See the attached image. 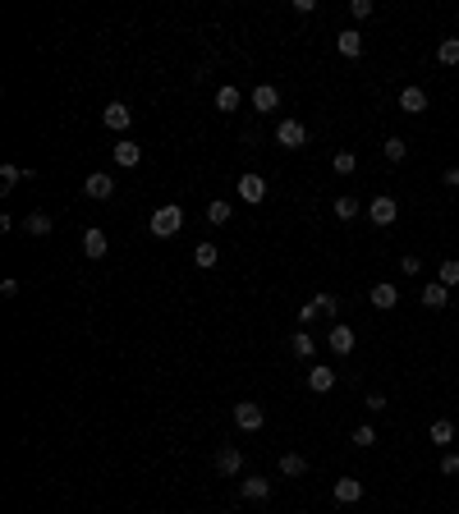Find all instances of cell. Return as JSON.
<instances>
[{
    "instance_id": "6da1fadb",
    "label": "cell",
    "mask_w": 459,
    "mask_h": 514,
    "mask_svg": "<svg viewBox=\"0 0 459 514\" xmlns=\"http://www.w3.org/2000/svg\"><path fill=\"white\" fill-rule=\"evenodd\" d=\"M147 230L156 234V239H170V234H179L184 230V211L170 202V207H156L152 211V220H147Z\"/></svg>"
},
{
    "instance_id": "7a4b0ae2",
    "label": "cell",
    "mask_w": 459,
    "mask_h": 514,
    "mask_svg": "<svg viewBox=\"0 0 459 514\" xmlns=\"http://www.w3.org/2000/svg\"><path fill=\"white\" fill-rule=\"evenodd\" d=\"M395 216H400V202H395L391 193H382V197H372V202H368V220H372V225H382V230H386V225H395Z\"/></svg>"
},
{
    "instance_id": "3957f363",
    "label": "cell",
    "mask_w": 459,
    "mask_h": 514,
    "mask_svg": "<svg viewBox=\"0 0 459 514\" xmlns=\"http://www.w3.org/2000/svg\"><path fill=\"white\" fill-rule=\"evenodd\" d=\"M276 142H280L285 152H299V147L308 142V129L299 120H280V124H276Z\"/></svg>"
},
{
    "instance_id": "277c9868",
    "label": "cell",
    "mask_w": 459,
    "mask_h": 514,
    "mask_svg": "<svg viewBox=\"0 0 459 514\" xmlns=\"http://www.w3.org/2000/svg\"><path fill=\"white\" fill-rule=\"evenodd\" d=\"M340 312V298L336 294H317V298H308L303 312H299V322H313V317H336Z\"/></svg>"
},
{
    "instance_id": "5b68a950",
    "label": "cell",
    "mask_w": 459,
    "mask_h": 514,
    "mask_svg": "<svg viewBox=\"0 0 459 514\" xmlns=\"http://www.w3.org/2000/svg\"><path fill=\"white\" fill-rule=\"evenodd\" d=\"M266 423L262 405H253V400H243V405H234V427H243V432H257V427Z\"/></svg>"
},
{
    "instance_id": "8992f818",
    "label": "cell",
    "mask_w": 459,
    "mask_h": 514,
    "mask_svg": "<svg viewBox=\"0 0 459 514\" xmlns=\"http://www.w3.org/2000/svg\"><path fill=\"white\" fill-rule=\"evenodd\" d=\"M234 193H239L243 202H248V207H257V202H262V197H266V179H262V175H239V184H234Z\"/></svg>"
},
{
    "instance_id": "52a82bcc",
    "label": "cell",
    "mask_w": 459,
    "mask_h": 514,
    "mask_svg": "<svg viewBox=\"0 0 459 514\" xmlns=\"http://www.w3.org/2000/svg\"><path fill=\"white\" fill-rule=\"evenodd\" d=\"M101 124H106V129H115V133H124L133 124V110L124 106V101H110L106 110H101Z\"/></svg>"
},
{
    "instance_id": "ba28073f",
    "label": "cell",
    "mask_w": 459,
    "mask_h": 514,
    "mask_svg": "<svg viewBox=\"0 0 459 514\" xmlns=\"http://www.w3.org/2000/svg\"><path fill=\"white\" fill-rule=\"evenodd\" d=\"M326 345H331V354H354V345H359V335H354V326H345V322H336V326H331V335H326Z\"/></svg>"
},
{
    "instance_id": "9c48e42d",
    "label": "cell",
    "mask_w": 459,
    "mask_h": 514,
    "mask_svg": "<svg viewBox=\"0 0 459 514\" xmlns=\"http://www.w3.org/2000/svg\"><path fill=\"white\" fill-rule=\"evenodd\" d=\"M276 106H280V92H276L271 83H257V88H253V110H257V115H271Z\"/></svg>"
},
{
    "instance_id": "30bf717a",
    "label": "cell",
    "mask_w": 459,
    "mask_h": 514,
    "mask_svg": "<svg viewBox=\"0 0 459 514\" xmlns=\"http://www.w3.org/2000/svg\"><path fill=\"white\" fill-rule=\"evenodd\" d=\"M110 156H115V165H124V170H133V165L142 161V147L138 142H129V138H120L115 147H110Z\"/></svg>"
},
{
    "instance_id": "8fae6325",
    "label": "cell",
    "mask_w": 459,
    "mask_h": 514,
    "mask_svg": "<svg viewBox=\"0 0 459 514\" xmlns=\"http://www.w3.org/2000/svg\"><path fill=\"white\" fill-rule=\"evenodd\" d=\"M211 464H216V473H225V478H234V473L243 469V455H239V450H234V446H220V450H216V460H211Z\"/></svg>"
},
{
    "instance_id": "7c38bea8",
    "label": "cell",
    "mask_w": 459,
    "mask_h": 514,
    "mask_svg": "<svg viewBox=\"0 0 459 514\" xmlns=\"http://www.w3.org/2000/svg\"><path fill=\"white\" fill-rule=\"evenodd\" d=\"M83 193H88V197H97V202H106V197L115 193V179L97 170V175H88V179H83Z\"/></svg>"
},
{
    "instance_id": "4fadbf2b",
    "label": "cell",
    "mask_w": 459,
    "mask_h": 514,
    "mask_svg": "<svg viewBox=\"0 0 459 514\" xmlns=\"http://www.w3.org/2000/svg\"><path fill=\"white\" fill-rule=\"evenodd\" d=\"M106 248H110V239L97 230V225H92V230H83V252H88L92 262H101V257H106Z\"/></svg>"
},
{
    "instance_id": "5bb4252c",
    "label": "cell",
    "mask_w": 459,
    "mask_h": 514,
    "mask_svg": "<svg viewBox=\"0 0 459 514\" xmlns=\"http://www.w3.org/2000/svg\"><path fill=\"white\" fill-rule=\"evenodd\" d=\"M372 308H382V312H386V308H395V303H400V289H395V285L391 280H382V285H372Z\"/></svg>"
},
{
    "instance_id": "9a60e30c",
    "label": "cell",
    "mask_w": 459,
    "mask_h": 514,
    "mask_svg": "<svg viewBox=\"0 0 459 514\" xmlns=\"http://www.w3.org/2000/svg\"><path fill=\"white\" fill-rule=\"evenodd\" d=\"M400 110H405V115H423V110H427V92L423 88H405V92H400Z\"/></svg>"
},
{
    "instance_id": "2e32d148",
    "label": "cell",
    "mask_w": 459,
    "mask_h": 514,
    "mask_svg": "<svg viewBox=\"0 0 459 514\" xmlns=\"http://www.w3.org/2000/svg\"><path fill=\"white\" fill-rule=\"evenodd\" d=\"M418 298H423V308H432V312H437V308L450 303V289L437 280V285H423V294H418Z\"/></svg>"
},
{
    "instance_id": "e0dca14e",
    "label": "cell",
    "mask_w": 459,
    "mask_h": 514,
    "mask_svg": "<svg viewBox=\"0 0 459 514\" xmlns=\"http://www.w3.org/2000/svg\"><path fill=\"white\" fill-rule=\"evenodd\" d=\"M336 501H340V505L363 501V482H359V478H340V482H336Z\"/></svg>"
},
{
    "instance_id": "ac0fdd59",
    "label": "cell",
    "mask_w": 459,
    "mask_h": 514,
    "mask_svg": "<svg viewBox=\"0 0 459 514\" xmlns=\"http://www.w3.org/2000/svg\"><path fill=\"white\" fill-rule=\"evenodd\" d=\"M239 492H243V501H266V496H271V482L266 478H243Z\"/></svg>"
},
{
    "instance_id": "d6986e66",
    "label": "cell",
    "mask_w": 459,
    "mask_h": 514,
    "mask_svg": "<svg viewBox=\"0 0 459 514\" xmlns=\"http://www.w3.org/2000/svg\"><path fill=\"white\" fill-rule=\"evenodd\" d=\"M308 386L317 395H326L331 386H336V368H308Z\"/></svg>"
},
{
    "instance_id": "ffe728a7",
    "label": "cell",
    "mask_w": 459,
    "mask_h": 514,
    "mask_svg": "<svg viewBox=\"0 0 459 514\" xmlns=\"http://www.w3.org/2000/svg\"><path fill=\"white\" fill-rule=\"evenodd\" d=\"M280 473H285V478H303L308 460H303V455H294V450H285V455H280Z\"/></svg>"
},
{
    "instance_id": "44dd1931",
    "label": "cell",
    "mask_w": 459,
    "mask_h": 514,
    "mask_svg": "<svg viewBox=\"0 0 459 514\" xmlns=\"http://www.w3.org/2000/svg\"><path fill=\"white\" fill-rule=\"evenodd\" d=\"M336 46H340V55H349V60H359V55H363V37L354 33V28H349V33H340Z\"/></svg>"
},
{
    "instance_id": "7402d4cb",
    "label": "cell",
    "mask_w": 459,
    "mask_h": 514,
    "mask_svg": "<svg viewBox=\"0 0 459 514\" xmlns=\"http://www.w3.org/2000/svg\"><path fill=\"white\" fill-rule=\"evenodd\" d=\"M23 230H28V234H37V239H42V234H51V230H55V220L46 216V211H33V216L23 220Z\"/></svg>"
},
{
    "instance_id": "603a6c76",
    "label": "cell",
    "mask_w": 459,
    "mask_h": 514,
    "mask_svg": "<svg viewBox=\"0 0 459 514\" xmlns=\"http://www.w3.org/2000/svg\"><path fill=\"white\" fill-rule=\"evenodd\" d=\"M289 354H294V358H313V335H308V331H294V335H289Z\"/></svg>"
},
{
    "instance_id": "cb8c5ba5",
    "label": "cell",
    "mask_w": 459,
    "mask_h": 514,
    "mask_svg": "<svg viewBox=\"0 0 459 514\" xmlns=\"http://www.w3.org/2000/svg\"><path fill=\"white\" fill-rule=\"evenodd\" d=\"M450 441H455V423H450V418H437V423H432V446H450Z\"/></svg>"
},
{
    "instance_id": "d4e9b609",
    "label": "cell",
    "mask_w": 459,
    "mask_h": 514,
    "mask_svg": "<svg viewBox=\"0 0 459 514\" xmlns=\"http://www.w3.org/2000/svg\"><path fill=\"white\" fill-rule=\"evenodd\" d=\"M382 156H386V161H391V165H400V161H405V156H409V142H405V138H386Z\"/></svg>"
},
{
    "instance_id": "484cf974",
    "label": "cell",
    "mask_w": 459,
    "mask_h": 514,
    "mask_svg": "<svg viewBox=\"0 0 459 514\" xmlns=\"http://www.w3.org/2000/svg\"><path fill=\"white\" fill-rule=\"evenodd\" d=\"M19 179H33V170H19V165H0V188H5V193H10Z\"/></svg>"
},
{
    "instance_id": "4316f807",
    "label": "cell",
    "mask_w": 459,
    "mask_h": 514,
    "mask_svg": "<svg viewBox=\"0 0 459 514\" xmlns=\"http://www.w3.org/2000/svg\"><path fill=\"white\" fill-rule=\"evenodd\" d=\"M207 220H211V225H230V202H225V197H211V202H207Z\"/></svg>"
},
{
    "instance_id": "83f0119b",
    "label": "cell",
    "mask_w": 459,
    "mask_h": 514,
    "mask_svg": "<svg viewBox=\"0 0 459 514\" xmlns=\"http://www.w3.org/2000/svg\"><path fill=\"white\" fill-rule=\"evenodd\" d=\"M239 101H243L239 88H220L216 92V110H225V115H230V110H239Z\"/></svg>"
},
{
    "instance_id": "f1b7e54d",
    "label": "cell",
    "mask_w": 459,
    "mask_h": 514,
    "mask_svg": "<svg viewBox=\"0 0 459 514\" xmlns=\"http://www.w3.org/2000/svg\"><path fill=\"white\" fill-rule=\"evenodd\" d=\"M193 262H197V266H202V271H211V266H216V262H220V252H216V248H211V243H197V248H193Z\"/></svg>"
},
{
    "instance_id": "f546056e",
    "label": "cell",
    "mask_w": 459,
    "mask_h": 514,
    "mask_svg": "<svg viewBox=\"0 0 459 514\" xmlns=\"http://www.w3.org/2000/svg\"><path fill=\"white\" fill-rule=\"evenodd\" d=\"M437 60L441 65H459V37H446V42L437 46Z\"/></svg>"
},
{
    "instance_id": "4dcf8cb0",
    "label": "cell",
    "mask_w": 459,
    "mask_h": 514,
    "mask_svg": "<svg viewBox=\"0 0 459 514\" xmlns=\"http://www.w3.org/2000/svg\"><path fill=\"white\" fill-rule=\"evenodd\" d=\"M331 165H336V175H354V170H359V156H354V152H336Z\"/></svg>"
},
{
    "instance_id": "1f68e13d",
    "label": "cell",
    "mask_w": 459,
    "mask_h": 514,
    "mask_svg": "<svg viewBox=\"0 0 459 514\" xmlns=\"http://www.w3.org/2000/svg\"><path fill=\"white\" fill-rule=\"evenodd\" d=\"M336 216L354 220V216H359V197H336Z\"/></svg>"
},
{
    "instance_id": "d6a6232c",
    "label": "cell",
    "mask_w": 459,
    "mask_h": 514,
    "mask_svg": "<svg viewBox=\"0 0 459 514\" xmlns=\"http://www.w3.org/2000/svg\"><path fill=\"white\" fill-rule=\"evenodd\" d=\"M441 285H459V257H446V262H441Z\"/></svg>"
},
{
    "instance_id": "836d02e7",
    "label": "cell",
    "mask_w": 459,
    "mask_h": 514,
    "mask_svg": "<svg viewBox=\"0 0 459 514\" xmlns=\"http://www.w3.org/2000/svg\"><path fill=\"white\" fill-rule=\"evenodd\" d=\"M354 446H363V450H368V446H377V427H368V423H363V427H354Z\"/></svg>"
},
{
    "instance_id": "e575fe53",
    "label": "cell",
    "mask_w": 459,
    "mask_h": 514,
    "mask_svg": "<svg viewBox=\"0 0 459 514\" xmlns=\"http://www.w3.org/2000/svg\"><path fill=\"white\" fill-rule=\"evenodd\" d=\"M349 14H354V19H368V14H372V0H349Z\"/></svg>"
},
{
    "instance_id": "d590c367",
    "label": "cell",
    "mask_w": 459,
    "mask_h": 514,
    "mask_svg": "<svg viewBox=\"0 0 459 514\" xmlns=\"http://www.w3.org/2000/svg\"><path fill=\"white\" fill-rule=\"evenodd\" d=\"M441 473H446V478H450V473H459V455H446V460H441Z\"/></svg>"
},
{
    "instance_id": "8d00e7d4",
    "label": "cell",
    "mask_w": 459,
    "mask_h": 514,
    "mask_svg": "<svg viewBox=\"0 0 459 514\" xmlns=\"http://www.w3.org/2000/svg\"><path fill=\"white\" fill-rule=\"evenodd\" d=\"M368 409H372V414H382V409H386V395L372 391V395H368Z\"/></svg>"
},
{
    "instance_id": "74e56055",
    "label": "cell",
    "mask_w": 459,
    "mask_h": 514,
    "mask_svg": "<svg viewBox=\"0 0 459 514\" xmlns=\"http://www.w3.org/2000/svg\"><path fill=\"white\" fill-rule=\"evenodd\" d=\"M446 184H450V188H459V165H450V170H446Z\"/></svg>"
}]
</instances>
